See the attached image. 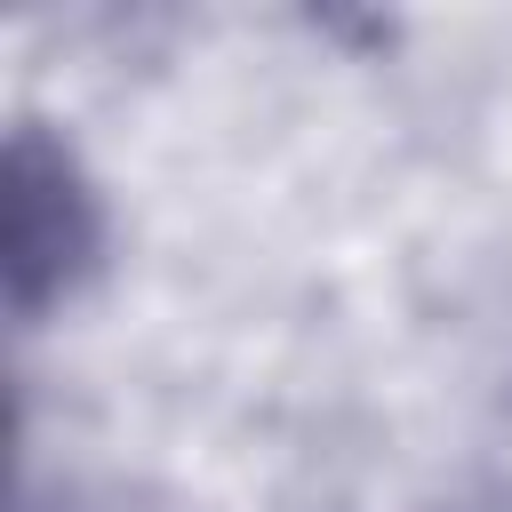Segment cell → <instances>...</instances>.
I'll return each mask as SVG.
<instances>
[{
    "label": "cell",
    "instance_id": "1",
    "mask_svg": "<svg viewBox=\"0 0 512 512\" xmlns=\"http://www.w3.org/2000/svg\"><path fill=\"white\" fill-rule=\"evenodd\" d=\"M96 248H104V208L80 160L24 120L8 136V304L16 320H40L56 296H72Z\"/></svg>",
    "mask_w": 512,
    "mask_h": 512
}]
</instances>
